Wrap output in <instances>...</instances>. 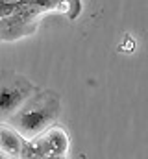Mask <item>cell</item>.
Listing matches in <instances>:
<instances>
[{"instance_id": "cell-1", "label": "cell", "mask_w": 148, "mask_h": 159, "mask_svg": "<svg viewBox=\"0 0 148 159\" xmlns=\"http://www.w3.org/2000/svg\"><path fill=\"white\" fill-rule=\"evenodd\" d=\"M61 115V98L58 93L46 89L35 91L28 102L7 120L26 141L37 139L43 131L54 126Z\"/></svg>"}, {"instance_id": "cell-2", "label": "cell", "mask_w": 148, "mask_h": 159, "mask_svg": "<svg viewBox=\"0 0 148 159\" xmlns=\"http://www.w3.org/2000/svg\"><path fill=\"white\" fill-rule=\"evenodd\" d=\"M35 85L22 74L6 70L0 74V120H9L35 93Z\"/></svg>"}, {"instance_id": "cell-3", "label": "cell", "mask_w": 148, "mask_h": 159, "mask_svg": "<svg viewBox=\"0 0 148 159\" xmlns=\"http://www.w3.org/2000/svg\"><path fill=\"white\" fill-rule=\"evenodd\" d=\"M39 17L41 13L30 2L15 15L0 19V41H17L28 37V35H34L37 30Z\"/></svg>"}, {"instance_id": "cell-4", "label": "cell", "mask_w": 148, "mask_h": 159, "mask_svg": "<svg viewBox=\"0 0 148 159\" xmlns=\"http://www.w3.org/2000/svg\"><path fill=\"white\" fill-rule=\"evenodd\" d=\"M34 143L41 150V154H44V156H67L69 146H71L67 131L59 126L48 128L37 139H34Z\"/></svg>"}, {"instance_id": "cell-5", "label": "cell", "mask_w": 148, "mask_h": 159, "mask_svg": "<svg viewBox=\"0 0 148 159\" xmlns=\"http://www.w3.org/2000/svg\"><path fill=\"white\" fill-rule=\"evenodd\" d=\"M26 139L11 126V124H0V150L11 159H21L24 150Z\"/></svg>"}, {"instance_id": "cell-6", "label": "cell", "mask_w": 148, "mask_h": 159, "mask_svg": "<svg viewBox=\"0 0 148 159\" xmlns=\"http://www.w3.org/2000/svg\"><path fill=\"white\" fill-rule=\"evenodd\" d=\"M30 2L41 15L46 11H58V13L67 15L69 19H74V17H78V13L81 9L80 0H30Z\"/></svg>"}, {"instance_id": "cell-7", "label": "cell", "mask_w": 148, "mask_h": 159, "mask_svg": "<svg viewBox=\"0 0 148 159\" xmlns=\"http://www.w3.org/2000/svg\"><path fill=\"white\" fill-rule=\"evenodd\" d=\"M28 4H30V0H0V19L15 15Z\"/></svg>"}, {"instance_id": "cell-8", "label": "cell", "mask_w": 148, "mask_h": 159, "mask_svg": "<svg viewBox=\"0 0 148 159\" xmlns=\"http://www.w3.org/2000/svg\"><path fill=\"white\" fill-rule=\"evenodd\" d=\"M34 159H67V156H37V157H34Z\"/></svg>"}, {"instance_id": "cell-9", "label": "cell", "mask_w": 148, "mask_h": 159, "mask_svg": "<svg viewBox=\"0 0 148 159\" xmlns=\"http://www.w3.org/2000/svg\"><path fill=\"white\" fill-rule=\"evenodd\" d=\"M0 159H11V157H7V156H6V154H4V152L0 150Z\"/></svg>"}]
</instances>
